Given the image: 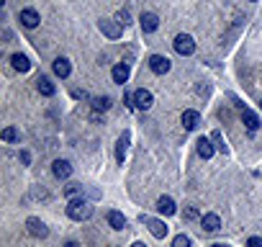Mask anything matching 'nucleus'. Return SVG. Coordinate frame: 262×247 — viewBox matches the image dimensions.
I'll return each mask as SVG.
<instances>
[{
	"label": "nucleus",
	"instance_id": "f3484780",
	"mask_svg": "<svg viewBox=\"0 0 262 247\" xmlns=\"http://www.w3.org/2000/svg\"><path fill=\"white\" fill-rule=\"evenodd\" d=\"M201 224H203L206 232H219V229H221V219H219L216 214H203V216H201Z\"/></svg>",
	"mask_w": 262,
	"mask_h": 247
},
{
	"label": "nucleus",
	"instance_id": "6e6552de",
	"mask_svg": "<svg viewBox=\"0 0 262 247\" xmlns=\"http://www.w3.org/2000/svg\"><path fill=\"white\" fill-rule=\"evenodd\" d=\"M51 172H54V178H59V180H67V178L72 175V165H70L67 160H54V162H51Z\"/></svg>",
	"mask_w": 262,
	"mask_h": 247
},
{
	"label": "nucleus",
	"instance_id": "1a4fd4ad",
	"mask_svg": "<svg viewBox=\"0 0 262 247\" xmlns=\"http://www.w3.org/2000/svg\"><path fill=\"white\" fill-rule=\"evenodd\" d=\"M182 127H185L188 132L198 129V127H201V113H198V111H193V108L182 111Z\"/></svg>",
	"mask_w": 262,
	"mask_h": 247
},
{
	"label": "nucleus",
	"instance_id": "39448f33",
	"mask_svg": "<svg viewBox=\"0 0 262 247\" xmlns=\"http://www.w3.org/2000/svg\"><path fill=\"white\" fill-rule=\"evenodd\" d=\"M26 229H29V234H31V237H36V239H44V237L49 234V229H46V224H44L41 219H36V216H31V219H26Z\"/></svg>",
	"mask_w": 262,
	"mask_h": 247
},
{
	"label": "nucleus",
	"instance_id": "20e7f679",
	"mask_svg": "<svg viewBox=\"0 0 262 247\" xmlns=\"http://www.w3.org/2000/svg\"><path fill=\"white\" fill-rule=\"evenodd\" d=\"M170 59L165 57V54H152L149 57V70L154 72V75H167L170 72Z\"/></svg>",
	"mask_w": 262,
	"mask_h": 247
},
{
	"label": "nucleus",
	"instance_id": "a878e982",
	"mask_svg": "<svg viewBox=\"0 0 262 247\" xmlns=\"http://www.w3.org/2000/svg\"><path fill=\"white\" fill-rule=\"evenodd\" d=\"M172 244H175V247H188V244H190V237H185V234H177V237L172 239Z\"/></svg>",
	"mask_w": 262,
	"mask_h": 247
},
{
	"label": "nucleus",
	"instance_id": "5701e85b",
	"mask_svg": "<svg viewBox=\"0 0 262 247\" xmlns=\"http://www.w3.org/2000/svg\"><path fill=\"white\" fill-rule=\"evenodd\" d=\"M64 196H67V201L75 199V196H83V185L80 183H70L67 188H64Z\"/></svg>",
	"mask_w": 262,
	"mask_h": 247
},
{
	"label": "nucleus",
	"instance_id": "cd10ccee",
	"mask_svg": "<svg viewBox=\"0 0 262 247\" xmlns=\"http://www.w3.org/2000/svg\"><path fill=\"white\" fill-rule=\"evenodd\" d=\"M116 18L126 26V23H128V18H131V13H128V11H118V16H116Z\"/></svg>",
	"mask_w": 262,
	"mask_h": 247
},
{
	"label": "nucleus",
	"instance_id": "c85d7f7f",
	"mask_svg": "<svg viewBox=\"0 0 262 247\" xmlns=\"http://www.w3.org/2000/svg\"><path fill=\"white\" fill-rule=\"evenodd\" d=\"M247 244H249V247H262V239H259V237H249Z\"/></svg>",
	"mask_w": 262,
	"mask_h": 247
},
{
	"label": "nucleus",
	"instance_id": "a211bd4d",
	"mask_svg": "<svg viewBox=\"0 0 262 247\" xmlns=\"http://www.w3.org/2000/svg\"><path fill=\"white\" fill-rule=\"evenodd\" d=\"M11 62H13V67H16L18 72H29V70H31V59H29L26 54H21V52H18V54H13V57H11Z\"/></svg>",
	"mask_w": 262,
	"mask_h": 247
},
{
	"label": "nucleus",
	"instance_id": "4be33fe9",
	"mask_svg": "<svg viewBox=\"0 0 262 247\" xmlns=\"http://www.w3.org/2000/svg\"><path fill=\"white\" fill-rule=\"evenodd\" d=\"M126 147H128V134H123V137L118 139V147H116V160H118V162H123V157H126Z\"/></svg>",
	"mask_w": 262,
	"mask_h": 247
},
{
	"label": "nucleus",
	"instance_id": "b1692460",
	"mask_svg": "<svg viewBox=\"0 0 262 247\" xmlns=\"http://www.w3.org/2000/svg\"><path fill=\"white\" fill-rule=\"evenodd\" d=\"M211 139H214L216 150H219L221 155H226V144H224V139H221V132H214V134H211Z\"/></svg>",
	"mask_w": 262,
	"mask_h": 247
},
{
	"label": "nucleus",
	"instance_id": "393cba45",
	"mask_svg": "<svg viewBox=\"0 0 262 247\" xmlns=\"http://www.w3.org/2000/svg\"><path fill=\"white\" fill-rule=\"evenodd\" d=\"M0 137H3L6 142H16V139H18V132H16L13 127H6V129H3V134H0Z\"/></svg>",
	"mask_w": 262,
	"mask_h": 247
},
{
	"label": "nucleus",
	"instance_id": "aec40b11",
	"mask_svg": "<svg viewBox=\"0 0 262 247\" xmlns=\"http://www.w3.org/2000/svg\"><path fill=\"white\" fill-rule=\"evenodd\" d=\"M108 224H111V229L121 232V229L126 227V216H123L121 211H108Z\"/></svg>",
	"mask_w": 262,
	"mask_h": 247
},
{
	"label": "nucleus",
	"instance_id": "7ed1b4c3",
	"mask_svg": "<svg viewBox=\"0 0 262 247\" xmlns=\"http://www.w3.org/2000/svg\"><path fill=\"white\" fill-rule=\"evenodd\" d=\"M98 29H100L108 39H118V36L123 34V23H121L118 18H116V21H113V18H103V21L98 23Z\"/></svg>",
	"mask_w": 262,
	"mask_h": 247
},
{
	"label": "nucleus",
	"instance_id": "2eb2a0df",
	"mask_svg": "<svg viewBox=\"0 0 262 247\" xmlns=\"http://www.w3.org/2000/svg\"><path fill=\"white\" fill-rule=\"evenodd\" d=\"M128 75H131L128 65H116V67L111 70V78H113V83H118V85H123V83L128 80Z\"/></svg>",
	"mask_w": 262,
	"mask_h": 247
},
{
	"label": "nucleus",
	"instance_id": "f8f14e48",
	"mask_svg": "<svg viewBox=\"0 0 262 247\" xmlns=\"http://www.w3.org/2000/svg\"><path fill=\"white\" fill-rule=\"evenodd\" d=\"M139 23H142V31H144V34H154L157 26H160V18H157V13H142Z\"/></svg>",
	"mask_w": 262,
	"mask_h": 247
},
{
	"label": "nucleus",
	"instance_id": "f03ea898",
	"mask_svg": "<svg viewBox=\"0 0 262 247\" xmlns=\"http://www.w3.org/2000/svg\"><path fill=\"white\" fill-rule=\"evenodd\" d=\"M172 46H175V52H177L180 57H188V54L195 52V41H193L190 34H177L175 41H172Z\"/></svg>",
	"mask_w": 262,
	"mask_h": 247
},
{
	"label": "nucleus",
	"instance_id": "423d86ee",
	"mask_svg": "<svg viewBox=\"0 0 262 247\" xmlns=\"http://www.w3.org/2000/svg\"><path fill=\"white\" fill-rule=\"evenodd\" d=\"M152 103H154V98H152V93H149V90H144V88L134 90V108L147 111V108H152Z\"/></svg>",
	"mask_w": 262,
	"mask_h": 247
},
{
	"label": "nucleus",
	"instance_id": "412c9836",
	"mask_svg": "<svg viewBox=\"0 0 262 247\" xmlns=\"http://www.w3.org/2000/svg\"><path fill=\"white\" fill-rule=\"evenodd\" d=\"M93 108L95 111H108L111 108V98L108 95H95L93 98Z\"/></svg>",
	"mask_w": 262,
	"mask_h": 247
},
{
	"label": "nucleus",
	"instance_id": "6ab92c4d",
	"mask_svg": "<svg viewBox=\"0 0 262 247\" xmlns=\"http://www.w3.org/2000/svg\"><path fill=\"white\" fill-rule=\"evenodd\" d=\"M242 121H244V127H247L249 134H254V132L259 129V118H257L252 111H244V113H242Z\"/></svg>",
	"mask_w": 262,
	"mask_h": 247
},
{
	"label": "nucleus",
	"instance_id": "0eeeda50",
	"mask_svg": "<svg viewBox=\"0 0 262 247\" xmlns=\"http://www.w3.org/2000/svg\"><path fill=\"white\" fill-rule=\"evenodd\" d=\"M142 221L149 227V232H152L157 239H165V237H167V224H165V221H160V219H152V216H142Z\"/></svg>",
	"mask_w": 262,
	"mask_h": 247
},
{
	"label": "nucleus",
	"instance_id": "2f4dec72",
	"mask_svg": "<svg viewBox=\"0 0 262 247\" xmlns=\"http://www.w3.org/2000/svg\"><path fill=\"white\" fill-rule=\"evenodd\" d=\"M259 108H262V101H259Z\"/></svg>",
	"mask_w": 262,
	"mask_h": 247
},
{
	"label": "nucleus",
	"instance_id": "c756f323",
	"mask_svg": "<svg viewBox=\"0 0 262 247\" xmlns=\"http://www.w3.org/2000/svg\"><path fill=\"white\" fill-rule=\"evenodd\" d=\"M198 93H201V95H208L211 88H208V85H198Z\"/></svg>",
	"mask_w": 262,
	"mask_h": 247
},
{
	"label": "nucleus",
	"instance_id": "bb28decb",
	"mask_svg": "<svg viewBox=\"0 0 262 247\" xmlns=\"http://www.w3.org/2000/svg\"><path fill=\"white\" fill-rule=\"evenodd\" d=\"M182 216H185V219H198V211H195V206H188V209L182 211Z\"/></svg>",
	"mask_w": 262,
	"mask_h": 247
},
{
	"label": "nucleus",
	"instance_id": "9b49d317",
	"mask_svg": "<svg viewBox=\"0 0 262 247\" xmlns=\"http://www.w3.org/2000/svg\"><path fill=\"white\" fill-rule=\"evenodd\" d=\"M18 18H21V23H23L26 29H36V26H39V21H41V16H39L34 8H23Z\"/></svg>",
	"mask_w": 262,
	"mask_h": 247
},
{
	"label": "nucleus",
	"instance_id": "ddd939ff",
	"mask_svg": "<svg viewBox=\"0 0 262 247\" xmlns=\"http://www.w3.org/2000/svg\"><path fill=\"white\" fill-rule=\"evenodd\" d=\"M70 72H72V67H70V59L57 57V59H54V75L64 80V78H70Z\"/></svg>",
	"mask_w": 262,
	"mask_h": 247
},
{
	"label": "nucleus",
	"instance_id": "473e14b6",
	"mask_svg": "<svg viewBox=\"0 0 262 247\" xmlns=\"http://www.w3.org/2000/svg\"><path fill=\"white\" fill-rule=\"evenodd\" d=\"M252 3H254V0H252Z\"/></svg>",
	"mask_w": 262,
	"mask_h": 247
},
{
	"label": "nucleus",
	"instance_id": "dca6fc26",
	"mask_svg": "<svg viewBox=\"0 0 262 247\" xmlns=\"http://www.w3.org/2000/svg\"><path fill=\"white\" fill-rule=\"evenodd\" d=\"M157 211L165 214V216H172V214L177 211V206H175V201H172L170 196H162V199L157 201Z\"/></svg>",
	"mask_w": 262,
	"mask_h": 247
},
{
	"label": "nucleus",
	"instance_id": "f257e3e1",
	"mask_svg": "<svg viewBox=\"0 0 262 247\" xmlns=\"http://www.w3.org/2000/svg\"><path fill=\"white\" fill-rule=\"evenodd\" d=\"M67 216L72 219V221H85V219H90L93 216V204L88 201V199H70V204H67Z\"/></svg>",
	"mask_w": 262,
	"mask_h": 247
},
{
	"label": "nucleus",
	"instance_id": "7c9ffc66",
	"mask_svg": "<svg viewBox=\"0 0 262 247\" xmlns=\"http://www.w3.org/2000/svg\"><path fill=\"white\" fill-rule=\"evenodd\" d=\"M21 162L29 165V162H31V155H29V152H21Z\"/></svg>",
	"mask_w": 262,
	"mask_h": 247
},
{
	"label": "nucleus",
	"instance_id": "4468645a",
	"mask_svg": "<svg viewBox=\"0 0 262 247\" xmlns=\"http://www.w3.org/2000/svg\"><path fill=\"white\" fill-rule=\"evenodd\" d=\"M36 88H39V93H41V95H46V98H51V95L57 93V88H54L51 78H46V75H39V80H36Z\"/></svg>",
	"mask_w": 262,
	"mask_h": 247
},
{
	"label": "nucleus",
	"instance_id": "9d476101",
	"mask_svg": "<svg viewBox=\"0 0 262 247\" xmlns=\"http://www.w3.org/2000/svg\"><path fill=\"white\" fill-rule=\"evenodd\" d=\"M195 150H198V155H201L203 160H208V157H214V152H216V144H214V139H208V137H201L198 142H195Z\"/></svg>",
	"mask_w": 262,
	"mask_h": 247
}]
</instances>
